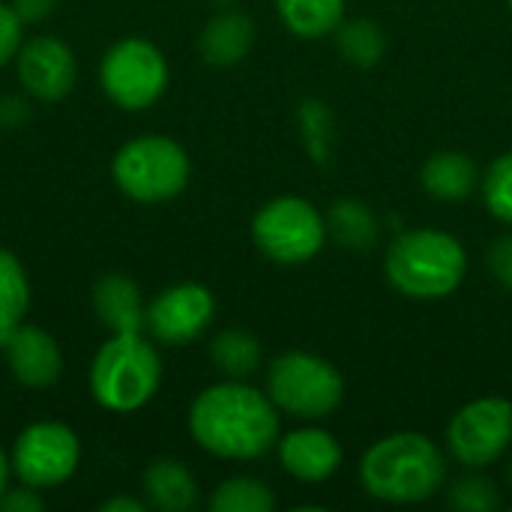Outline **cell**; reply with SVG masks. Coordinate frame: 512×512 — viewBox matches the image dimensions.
Instances as JSON below:
<instances>
[{
    "instance_id": "cb8c5ba5",
    "label": "cell",
    "mask_w": 512,
    "mask_h": 512,
    "mask_svg": "<svg viewBox=\"0 0 512 512\" xmlns=\"http://www.w3.org/2000/svg\"><path fill=\"white\" fill-rule=\"evenodd\" d=\"M276 507V495L267 483L255 477H231L216 486L210 498L213 512H270Z\"/></svg>"
},
{
    "instance_id": "7402d4cb",
    "label": "cell",
    "mask_w": 512,
    "mask_h": 512,
    "mask_svg": "<svg viewBox=\"0 0 512 512\" xmlns=\"http://www.w3.org/2000/svg\"><path fill=\"white\" fill-rule=\"evenodd\" d=\"M210 360L225 378L243 381L261 366V342L237 327L219 330L210 342Z\"/></svg>"
},
{
    "instance_id": "ba28073f",
    "label": "cell",
    "mask_w": 512,
    "mask_h": 512,
    "mask_svg": "<svg viewBox=\"0 0 512 512\" xmlns=\"http://www.w3.org/2000/svg\"><path fill=\"white\" fill-rule=\"evenodd\" d=\"M252 240L261 255L276 264H303L321 252L327 219L306 198L279 195L255 213Z\"/></svg>"
},
{
    "instance_id": "ffe728a7",
    "label": "cell",
    "mask_w": 512,
    "mask_h": 512,
    "mask_svg": "<svg viewBox=\"0 0 512 512\" xmlns=\"http://www.w3.org/2000/svg\"><path fill=\"white\" fill-rule=\"evenodd\" d=\"M282 24L300 39L336 33L345 18V0H276Z\"/></svg>"
},
{
    "instance_id": "e0dca14e",
    "label": "cell",
    "mask_w": 512,
    "mask_h": 512,
    "mask_svg": "<svg viewBox=\"0 0 512 512\" xmlns=\"http://www.w3.org/2000/svg\"><path fill=\"white\" fill-rule=\"evenodd\" d=\"M147 507L159 512H189L198 504V480L180 459H153L141 477Z\"/></svg>"
},
{
    "instance_id": "9a60e30c",
    "label": "cell",
    "mask_w": 512,
    "mask_h": 512,
    "mask_svg": "<svg viewBox=\"0 0 512 512\" xmlns=\"http://www.w3.org/2000/svg\"><path fill=\"white\" fill-rule=\"evenodd\" d=\"M93 309L108 333H144L147 306L141 288L123 273H108L96 282Z\"/></svg>"
},
{
    "instance_id": "52a82bcc",
    "label": "cell",
    "mask_w": 512,
    "mask_h": 512,
    "mask_svg": "<svg viewBox=\"0 0 512 512\" xmlns=\"http://www.w3.org/2000/svg\"><path fill=\"white\" fill-rule=\"evenodd\" d=\"M99 84L117 108L147 111L168 90V60L153 42L126 36L105 51Z\"/></svg>"
},
{
    "instance_id": "603a6c76",
    "label": "cell",
    "mask_w": 512,
    "mask_h": 512,
    "mask_svg": "<svg viewBox=\"0 0 512 512\" xmlns=\"http://www.w3.org/2000/svg\"><path fill=\"white\" fill-rule=\"evenodd\" d=\"M336 48L339 54L360 69L375 66L384 51H387V33L378 21L369 18H354V21H342L336 27Z\"/></svg>"
},
{
    "instance_id": "4fadbf2b",
    "label": "cell",
    "mask_w": 512,
    "mask_h": 512,
    "mask_svg": "<svg viewBox=\"0 0 512 512\" xmlns=\"http://www.w3.org/2000/svg\"><path fill=\"white\" fill-rule=\"evenodd\" d=\"M12 378L27 390H48L63 375V354L51 333L33 324H21L3 345Z\"/></svg>"
},
{
    "instance_id": "7c38bea8",
    "label": "cell",
    "mask_w": 512,
    "mask_h": 512,
    "mask_svg": "<svg viewBox=\"0 0 512 512\" xmlns=\"http://www.w3.org/2000/svg\"><path fill=\"white\" fill-rule=\"evenodd\" d=\"M15 72L21 87L39 102H60L72 93L78 63L72 48L57 36H33L21 42L15 54Z\"/></svg>"
},
{
    "instance_id": "d590c367",
    "label": "cell",
    "mask_w": 512,
    "mask_h": 512,
    "mask_svg": "<svg viewBox=\"0 0 512 512\" xmlns=\"http://www.w3.org/2000/svg\"><path fill=\"white\" fill-rule=\"evenodd\" d=\"M510 9H512V0H510Z\"/></svg>"
},
{
    "instance_id": "1f68e13d",
    "label": "cell",
    "mask_w": 512,
    "mask_h": 512,
    "mask_svg": "<svg viewBox=\"0 0 512 512\" xmlns=\"http://www.w3.org/2000/svg\"><path fill=\"white\" fill-rule=\"evenodd\" d=\"M102 512H144L147 510V501H138V498H126V495H117V498H108L102 507Z\"/></svg>"
},
{
    "instance_id": "f1b7e54d",
    "label": "cell",
    "mask_w": 512,
    "mask_h": 512,
    "mask_svg": "<svg viewBox=\"0 0 512 512\" xmlns=\"http://www.w3.org/2000/svg\"><path fill=\"white\" fill-rule=\"evenodd\" d=\"M42 507H45V501H42L39 489L24 486V483L15 489H6L0 495V510L3 512H39Z\"/></svg>"
},
{
    "instance_id": "e575fe53",
    "label": "cell",
    "mask_w": 512,
    "mask_h": 512,
    "mask_svg": "<svg viewBox=\"0 0 512 512\" xmlns=\"http://www.w3.org/2000/svg\"><path fill=\"white\" fill-rule=\"evenodd\" d=\"M510 483H512V468H510Z\"/></svg>"
},
{
    "instance_id": "d4e9b609",
    "label": "cell",
    "mask_w": 512,
    "mask_h": 512,
    "mask_svg": "<svg viewBox=\"0 0 512 512\" xmlns=\"http://www.w3.org/2000/svg\"><path fill=\"white\" fill-rule=\"evenodd\" d=\"M300 132H303V141H306L312 159L318 165H327L330 150H333V114L324 102L306 99L300 105Z\"/></svg>"
},
{
    "instance_id": "d6986e66",
    "label": "cell",
    "mask_w": 512,
    "mask_h": 512,
    "mask_svg": "<svg viewBox=\"0 0 512 512\" xmlns=\"http://www.w3.org/2000/svg\"><path fill=\"white\" fill-rule=\"evenodd\" d=\"M378 231L381 225L375 213L357 198H342L327 213V234L351 252H369L378 243Z\"/></svg>"
},
{
    "instance_id": "9c48e42d",
    "label": "cell",
    "mask_w": 512,
    "mask_h": 512,
    "mask_svg": "<svg viewBox=\"0 0 512 512\" xmlns=\"http://www.w3.org/2000/svg\"><path fill=\"white\" fill-rule=\"evenodd\" d=\"M9 462L18 483L33 486L39 492L57 489L75 477L81 465V441L66 423L39 420L15 438Z\"/></svg>"
},
{
    "instance_id": "83f0119b",
    "label": "cell",
    "mask_w": 512,
    "mask_h": 512,
    "mask_svg": "<svg viewBox=\"0 0 512 512\" xmlns=\"http://www.w3.org/2000/svg\"><path fill=\"white\" fill-rule=\"evenodd\" d=\"M21 27H24V21L15 15V9L9 3H0V69L15 60V54L24 42Z\"/></svg>"
},
{
    "instance_id": "484cf974",
    "label": "cell",
    "mask_w": 512,
    "mask_h": 512,
    "mask_svg": "<svg viewBox=\"0 0 512 512\" xmlns=\"http://www.w3.org/2000/svg\"><path fill=\"white\" fill-rule=\"evenodd\" d=\"M483 198L501 222L512 225V153L498 156L483 174Z\"/></svg>"
},
{
    "instance_id": "30bf717a",
    "label": "cell",
    "mask_w": 512,
    "mask_h": 512,
    "mask_svg": "<svg viewBox=\"0 0 512 512\" xmlns=\"http://www.w3.org/2000/svg\"><path fill=\"white\" fill-rule=\"evenodd\" d=\"M512 441V402L486 396L468 402L447 429L450 453L465 468H486L498 462Z\"/></svg>"
},
{
    "instance_id": "6da1fadb",
    "label": "cell",
    "mask_w": 512,
    "mask_h": 512,
    "mask_svg": "<svg viewBox=\"0 0 512 512\" xmlns=\"http://www.w3.org/2000/svg\"><path fill=\"white\" fill-rule=\"evenodd\" d=\"M279 408L273 399L243 381L225 378L201 390L189 408V432L195 444L231 462L261 459L279 444Z\"/></svg>"
},
{
    "instance_id": "8fae6325",
    "label": "cell",
    "mask_w": 512,
    "mask_h": 512,
    "mask_svg": "<svg viewBox=\"0 0 512 512\" xmlns=\"http://www.w3.org/2000/svg\"><path fill=\"white\" fill-rule=\"evenodd\" d=\"M213 315H216V300L210 288L198 282H180L153 297V303L147 306L144 330L159 345L180 348L195 342L210 327Z\"/></svg>"
},
{
    "instance_id": "4dcf8cb0",
    "label": "cell",
    "mask_w": 512,
    "mask_h": 512,
    "mask_svg": "<svg viewBox=\"0 0 512 512\" xmlns=\"http://www.w3.org/2000/svg\"><path fill=\"white\" fill-rule=\"evenodd\" d=\"M9 6L15 9V15L24 24H39V21L51 18V12L57 9V0H12Z\"/></svg>"
},
{
    "instance_id": "d6a6232c",
    "label": "cell",
    "mask_w": 512,
    "mask_h": 512,
    "mask_svg": "<svg viewBox=\"0 0 512 512\" xmlns=\"http://www.w3.org/2000/svg\"><path fill=\"white\" fill-rule=\"evenodd\" d=\"M9 477H12V462H9V456L0 450V495L9 489Z\"/></svg>"
},
{
    "instance_id": "5bb4252c",
    "label": "cell",
    "mask_w": 512,
    "mask_h": 512,
    "mask_svg": "<svg viewBox=\"0 0 512 512\" xmlns=\"http://www.w3.org/2000/svg\"><path fill=\"white\" fill-rule=\"evenodd\" d=\"M279 462L282 468L300 480V483H324L330 480L342 465V447L339 441L315 426L288 432L279 444Z\"/></svg>"
},
{
    "instance_id": "2e32d148",
    "label": "cell",
    "mask_w": 512,
    "mask_h": 512,
    "mask_svg": "<svg viewBox=\"0 0 512 512\" xmlns=\"http://www.w3.org/2000/svg\"><path fill=\"white\" fill-rule=\"evenodd\" d=\"M255 42V24L237 9H222L213 15L198 39V51L210 66H237Z\"/></svg>"
},
{
    "instance_id": "44dd1931",
    "label": "cell",
    "mask_w": 512,
    "mask_h": 512,
    "mask_svg": "<svg viewBox=\"0 0 512 512\" xmlns=\"http://www.w3.org/2000/svg\"><path fill=\"white\" fill-rule=\"evenodd\" d=\"M30 309V282L21 261L0 246V348L24 324Z\"/></svg>"
},
{
    "instance_id": "836d02e7",
    "label": "cell",
    "mask_w": 512,
    "mask_h": 512,
    "mask_svg": "<svg viewBox=\"0 0 512 512\" xmlns=\"http://www.w3.org/2000/svg\"><path fill=\"white\" fill-rule=\"evenodd\" d=\"M213 3H219V6H231L234 0H213Z\"/></svg>"
},
{
    "instance_id": "5b68a950",
    "label": "cell",
    "mask_w": 512,
    "mask_h": 512,
    "mask_svg": "<svg viewBox=\"0 0 512 512\" xmlns=\"http://www.w3.org/2000/svg\"><path fill=\"white\" fill-rule=\"evenodd\" d=\"M192 165L186 150L165 135H141L126 141L111 159L117 189L138 204H165L189 183Z\"/></svg>"
},
{
    "instance_id": "4316f807",
    "label": "cell",
    "mask_w": 512,
    "mask_h": 512,
    "mask_svg": "<svg viewBox=\"0 0 512 512\" xmlns=\"http://www.w3.org/2000/svg\"><path fill=\"white\" fill-rule=\"evenodd\" d=\"M450 507L459 512H492L501 507V495L492 480L471 474L450 489Z\"/></svg>"
},
{
    "instance_id": "3957f363",
    "label": "cell",
    "mask_w": 512,
    "mask_h": 512,
    "mask_svg": "<svg viewBox=\"0 0 512 512\" xmlns=\"http://www.w3.org/2000/svg\"><path fill=\"white\" fill-rule=\"evenodd\" d=\"M468 270V255L462 243L435 228L405 231L393 240L384 255L387 282L411 300H441L450 297Z\"/></svg>"
},
{
    "instance_id": "277c9868",
    "label": "cell",
    "mask_w": 512,
    "mask_h": 512,
    "mask_svg": "<svg viewBox=\"0 0 512 512\" xmlns=\"http://www.w3.org/2000/svg\"><path fill=\"white\" fill-rule=\"evenodd\" d=\"M162 384V360L141 333H111L90 363V393L114 414L144 408Z\"/></svg>"
},
{
    "instance_id": "ac0fdd59",
    "label": "cell",
    "mask_w": 512,
    "mask_h": 512,
    "mask_svg": "<svg viewBox=\"0 0 512 512\" xmlns=\"http://www.w3.org/2000/svg\"><path fill=\"white\" fill-rule=\"evenodd\" d=\"M420 183L432 198L456 204V201H465L477 189L480 174H477V165L465 153L444 150V153H435L426 159V165L420 171Z\"/></svg>"
},
{
    "instance_id": "7a4b0ae2",
    "label": "cell",
    "mask_w": 512,
    "mask_h": 512,
    "mask_svg": "<svg viewBox=\"0 0 512 512\" xmlns=\"http://www.w3.org/2000/svg\"><path fill=\"white\" fill-rule=\"evenodd\" d=\"M447 465L435 441L417 432H396L375 441L360 459L363 489L387 504H417L438 495Z\"/></svg>"
},
{
    "instance_id": "8992f818",
    "label": "cell",
    "mask_w": 512,
    "mask_h": 512,
    "mask_svg": "<svg viewBox=\"0 0 512 512\" xmlns=\"http://www.w3.org/2000/svg\"><path fill=\"white\" fill-rule=\"evenodd\" d=\"M267 396L291 417L318 420L339 408L345 381L333 363L306 351H288L279 354L267 369Z\"/></svg>"
},
{
    "instance_id": "f546056e",
    "label": "cell",
    "mask_w": 512,
    "mask_h": 512,
    "mask_svg": "<svg viewBox=\"0 0 512 512\" xmlns=\"http://www.w3.org/2000/svg\"><path fill=\"white\" fill-rule=\"evenodd\" d=\"M489 267H492L495 279H498L504 288H510L512 291V234H507V237H501V240L492 243V249H489Z\"/></svg>"
}]
</instances>
